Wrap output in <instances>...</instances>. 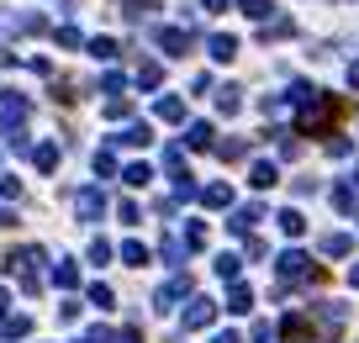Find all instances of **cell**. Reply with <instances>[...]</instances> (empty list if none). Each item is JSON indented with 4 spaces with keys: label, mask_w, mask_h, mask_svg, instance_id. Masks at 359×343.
Instances as JSON below:
<instances>
[{
    "label": "cell",
    "mask_w": 359,
    "mask_h": 343,
    "mask_svg": "<svg viewBox=\"0 0 359 343\" xmlns=\"http://www.w3.org/2000/svg\"><path fill=\"white\" fill-rule=\"evenodd\" d=\"M349 285H359V264H354V270H349Z\"/></svg>",
    "instance_id": "37"
},
{
    "label": "cell",
    "mask_w": 359,
    "mask_h": 343,
    "mask_svg": "<svg viewBox=\"0 0 359 343\" xmlns=\"http://www.w3.org/2000/svg\"><path fill=\"white\" fill-rule=\"evenodd\" d=\"M6 307H11V296H6V291H0V312H6Z\"/></svg>",
    "instance_id": "38"
},
{
    "label": "cell",
    "mask_w": 359,
    "mask_h": 343,
    "mask_svg": "<svg viewBox=\"0 0 359 343\" xmlns=\"http://www.w3.org/2000/svg\"><path fill=\"white\" fill-rule=\"evenodd\" d=\"M159 117H164V122H185V101L164 95V101H159Z\"/></svg>",
    "instance_id": "12"
},
{
    "label": "cell",
    "mask_w": 359,
    "mask_h": 343,
    "mask_svg": "<svg viewBox=\"0 0 359 343\" xmlns=\"http://www.w3.org/2000/svg\"><path fill=\"white\" fill-rule=\"evenodd\" d=\"M206 11H228V0H206Z\"/></svg>",
    "instance_id": "35"
},
{
    "label": "cell",
    "mask_w": 359,
    "mask_h": 343,
    "mask_svg": "<svg viewBox=\"0 0 359 343\" xmlns=\"http://www.w3.org/2000/svg\"><path fill=\"white\" fill-rule=\"evenodd\" d=\"M275 164H254V190H270V185H275Z\"/></svg>",
    "instance_id": "16"
},
{
    "label": "cell",
    "mask_w": 359,
    "mask_h": 343,
    "mask_svg": "<svg viewBox=\"0 0 359 343\" xmlns=\"http://www.w3.org/2000/svg\"><path fill=\"white\" fill-rule=\"evenodd\" d=\"M185 291H191V275H175V280H169L164 291L154 296V307H159V312H169V307H175L180 296H185Z\"/></svg>",
    "instance_id": "4"
},
{
    "label": "cell",
    "mask_w": 359,
    "mask_h": 343,
    "mask_svg": "<svg viewBox=\"0 0 359 343\" xmlns=\"http://www.w3.org/2000/svg\"><path fill=\"white\" fill-rule=\"evenodd\" d=\"M201 201L206 206H233V190L228 185H212V190H201Z\"/></svg>",
    "instance_id": "15"
},
{
    "label": "cell",
    "mask_w": 359,
    "mask_h": 343,
    "mask_svg": "<svg viewBox=\"0 0 359 343\" xmlns=\"http://www.w3.org/2000/svg\"><path fill=\"white\" fill-rule=\"evenodd\" d=\"M127 111H132V101H122V95H117V101H111V106H106V117H111V122H122V117H127Z\"/></svg>",
    "instance_id": "30"
},
{
    "label": "cell",
    "mask_w": 359,
    "mask_h": 343,
    "mask_svg": "<svg viewBox=\"0 0 359 343\" xmlns=\"http://www.w3.org/2000/svg\"><path fill=\"white\" fill-rule=\"evenodd\" d=\"M191 43H196V37L185 32V27H169V32H159V48H164V53H191Z\"/></svg>",
    "instance_id": "5"
},
{
    "label": "cell",
    "mask_w": 359,
    "mask_h": 343,
    "mask_svg": "<svg viewBox=\"0 0 359 343\" xmlns=\"http://www.w3.org/2000/svg\"><path fill=\"white\" fill-rule=\"evenodd\" d=\"M354 243H349V233H328L323 238V254H349Z\"/></svg>",
    "instance_id": "18"
},
{
    "label": "cell",
    "mask_w": 359,
    "mask_h": 343,
    "mask_svg": "<svg viewBox=\"0 0 359 343\" xmlns=\"http://www.w3.org/2000/svg\"><path fill=\"white\" fill-rule=\"evenodd\" d=\"M27 333H32V322H27V317H11V322H6V333H0V338H27Z\"/></svg>",
    "instance_id": "23"
},
{
    "label": "cell",
    "mask_w": 359,
    "mask_h": 343,
    "mask_svg": "<svg viewBox=\"0 0 359 343\" xmlns=\"http://www.w3.org/2000/svg\"><path fill=\"white\" fill-rule=\"evenodd\" d=\"M90 53H96L101 64H111V59H117V43H111V37H96V43H90Z\"/></svg>",
    "instance_id": "20"
},
{
    "label": "cell",
    "mask_w": 359,
    "mask_h": 343,
    "mask_svg": "<svg viewBox=\"0 0 359 343\" xmlns=\"http://www.w3.org/2000/svg\"><path fill=\"white\" fill-rule=\"evenodd\" d=\"M280 280H312V285H317V280H323V270H317L307 254L291 249V254H280Z\"/></svg>",
    "instance_id": "1"
},
{
    "label": "cell",
    "mask_w": 359,
    "mask_h": 343,
    "mask_svg": "<svg viewBox=\"0 0 359 343\" xmlns=\"http://www.w3.org/2000/svg\"><path fill=\"white\" fill-rule=\"evenodd\" d=\"M90 259H96V264L111 259V243H106V238H96V243H90Z\"/></svg>",
    "instance_id": "28"
},
{
    "label": "cell",
    "mask_w": 359,
    "mask_h": 343,
    "mask_svg": "<svg viewBox=\"0 0 359 343\" xmlns=\"http://www.w3.org/2000/svg\"><path fill=\"white\" fill-rule=\"evenodd\" d=\"M122 259H127L132 270H143V264H148V249H143V243H122Z\"/></svg>",
    "instance_id": "14"
},
{
    "label": "cell",
    "mask_w": 359,
    "mask_h": 343,
    "mask_svg": "<svg viewBox=\"0 0 359 343\" xmlns=\"http://www.w3.org/2000/svg\"><path fill=\"white\" fill-rule=\"evenodd\" d=\"M349 85H354V90H359V64H354V69H349Z\"/></svg>",
    "instance_id": "36"
},
{
    "label": "cell",
    "mask_w": 359,
    "mask_h": 343,
    "mask_svg": "<svg viewBox=\"0 0 359 343\" xmlns=\"http://www.w3.org/2000/svg\"><path fill=\"white\" fill-rule=\"evenodd\" d=\"M74 212H80V222H96V217L106 212V196H101L96 185H90V190H80V196H74Z\"/></svg>",
    "instance_id": "2"
},
{
    "label": "cell",
    "mask_w": 359,
    "mask_h": 343,
    "mask_svg": "<svg viewBox=\"0 0 359 343\" xmlns=\"http://www.w3.org/2000/svg\"><path fill=\"white\" fill-rule=\"evenodd\" d=\"M96 175H117V159H111L106 148H101V154H96Z\"/></svg>",
    "instance_id": "29"
},
{
    "label": "cell",
    "mask_w": 359,
    "mask_h": 343,
    "mask_svg": "<svg viewBox=\"0 0 359 343\" xmlns=\"http://www.w3.org/2000/svg\"><path fill=\"white\" fill-rule=\"evenodd\" d=\"M53 280H59L64 291H74V285H80V264H74V259H59V264H53Z\"/></svg>",
    "instance_id": "7"
},
{
    "label": "cell",
    "mask_w": 359,
    "mask_h": 343,
    "mask_svg": "<svg viewBox=\"0 0 359 343\" xmlns=\"http://www.w3.org/2000/svg\"><path fill=\"white\" fill-rule=\"evenodd\" d=\"M90 301H96V307L106 312L111 301H117V291H111V285H101V280H96V285H90Z\"/></svg>",
    "instance_id": "21"
},
{
    "label": "cell",
    "mask_w": 359,
    "mask_h": 343,
    "mask_svg": "<svg viewBox=\"0 0 359 343\" xmlns=\"http://www.w3.org/2000/svg\"><path fill=\"white\" fill-rule=\"evenodd\" d=\"M228 312H238V317H243V312H254V291H249V285H233V296H228Z\"/></svg>",
    "instance_id": "9"
},
{
    "label": "cell",
    "mask_w": 359,
    "mask_h": 343,
    "mask_svg": "<svg viewBox=\"0 0 359 343\" xmlns=\"http://www.w3.org/2000/svg\"><path fill=\"white\" fill-rule=\"evenodd\" d=\"M111 143H122V148H148V143H154V127H148V122H132V127Z\"/></svg>",
    "instance_id": "6"
},
{
    "label": "cell",
    "mask_w": 359,
    "mask_h": 343,
    "mask_svg": "<svg viewBox=\"0 0 359 343\" xmlns=\"http://www.w3.org/2000/svg\"><path fill=\"white\" fill-rule=\"evenodd\" d=\"M217 317V301H206V296H196L191 301V312H185V333H196V328H206V322Z\"/></svg>",
    "instance_id": "3"
},
{
    "label": "cell",
    "mask_w": 359,
    "mask_h": 343,
    "mask_svg": "<svg viewBox=\"0 0 359 343\" xmlns=\"http://www.w3.org/2000/svg\"><path fill=\"white\" fill-rule=\"evenodd\" d=\"M138 85H148V90H154V85H159V64H138Z\"/></svg>",
    "instance_id": "27"
},
{
    "label": "cell",
    "mask_w": 359,
    "mask_h": 343,
    "mask_svg": "<svg viewBox=\"0 0 359 343\" xmlns=\"http://www.w3.org/2000/svg\"><path fill=\"white\" fill-rule=\"evenodd\" d=\"M217 275H222V280H238V254H222V259H217Z\"/></svg>",
    "instance_id": "22"
},
{
    "label": "cell",
    "mask_w": 359,
    "mask_h": 343,
    "mask_svg": "<svg viewBox=\"0 0 359 343\" xmlns=\"http://www.w3.org/2000/svg\"><path fill=\"white\" fill-rule=\"evenodd\" d=\"M254 222H259V206H243V212L233 217V233H249Z\"/></svg>",
    "instance_id": "19"
},
{
    "label": "cell",
    "mask_w": 359,
    "mask_h": 343,
    "mask_svg": "<svg viewBox=\"0 0 359 343\" xmlns=\"http://www.w3.org/2000/svg\"><path fill=\"white\" fill-rule=\"evenodd\" d=\"M212 343H238V333H217V338Z\"/></svg>",
    "instance_id": "34"
},
{
    "label": "cell",
    "mask_w": 359,
    "mask_h": 343,
    "mask_svg": "<svg viewBox=\"0 0 359 343\" xmlns=\"http://www.w3.org/2000/svg\"><path fill=\"white\" fill-rule=\"evenodd\" d=\"M217 154H222V159H243L249 148H243V143H217Z\"/></svg>",
    "instance_id": "32"
},
{
    "label": "cell",
    "mask_w": 359,
    "mask_h": 343,
    "mask_svg": "<svg viewBox=\"0 0 359 343\" xmlns=\"http://www.w3.org/2000/svg\"><path fill=\"white\" fill-rule=\"evenodd\" d=\"M233 53H238V37H228V32H222V37H212V59H217V64H228Z\"/></svg>",
    "instance_id": "10"
},
{
    "label": "cell",
    "mask_w": 359,
    "mask_h": 343,
    "mask_svg": "<svg viewBox=\"0 0 359 343\" xmlns=\"http://www.w3.org/2000/svg\"><path fill=\"white\" fill-rule=\"evenodd\" d=\"M238 95H243V90H233V85H228V90L217 95V106H222V111H228V117H233V111H238Z\"/></svg>",
    "instance_id": "25"
},
{
    "label": "cell",
    "mask_w": 359,
    "mask_h": 343,
    "mask_svg": "<svg viewBox=\"0 0 359 343\" xmlns=\"http://www.w3.org/2000/svg\"><path fill=\"white\" fill-rule=\"evenodd\" d=\"M333 206H338V212H354V190L338 185V190H333Z\"/></svg>",
    "instance_id": "26"
},
{
    "label": "cell",
    "mask_w": 359,
    "mask_h": 343,
    "mask_svg": "<svg viewBox=\"0 0 359 343\" xmlns=\"http://www.w3.org/2000/svg\"><path fill=\"white\" fill-rule=\"evenodd\" d=\"M117 217H122V222H127V227H138V217H143V212H138V206H132V201H122V206H117Z\"/></svg>",
    "instance_id": "31"
},
{
    "label": "cell",
    "mask_w": 359,
    "mask_h": 343,
    "mask_svg": "<svg viewBox=\"0 0 359 343\" xmlns=\"http://www.w3.org/2000/svg\"><path fill=\"white\" fill-rule=\"evenodd\" d=\"M69 343H85V338H69Z\"/></svg>",
    "instance_id": "39"
},
{
    "label": "cell",
    "mask_w": 359,
    "mask_h": 343,
    "mask_svg": "<svg viewBox=\"0 0 359 343\" xmlns=\"http://www.w3.org/2000/svg\"><path fill=\"white\" fill-rule=\"evenodd\" d=\"M32 164L43 169V175H48V169L59 164V148H53V143H43V148H37V154H32Z\"/></svg>",
    "instance_id": "13"
},
{
    "label": "cell",
    "mask_w": 359,
    "mask_h": 343,
    "mask_svg": "<svg viewBox=\"0 0 359 343\" xmlns=\"http://www.w3.org/2000/svg\"><path fill=\"white\" fill-rule=\"evenodd\" d=\"M280 233H286V238H301V233H307V217L286 206V212H280Z\"/></svg>",
    "instance_id": "8"
},
{
    "label": "cell",
    "mask_w": 359,
    "mask_h": 343,
    "mask_svg": "<svg viewBox=\"0 0 359 343\" xmlns=\"http://www.w3.org/2000/svg\"><path fill=\"white\" fill-rule=\"evenodd\" d=\"M122 180H127L132 190H143L148 180H154V169H148V164H127V169H122Z\"/></svg>",
    "instance_id": "11"
},
{
    "label": "cell",
    "mask_w": 359,
    "mask_h": 343,
    "mask_svg": "<svg viewBox=\"0 0 359 343\" xmlns=\"http://www.w3.org/2000/svg\"><path fill=\"white\" fill-rule=\"evenodd\" d=\"M243 16H254V22H264V16H270V0H243Z\"/></svg>",
    "instance_id": "24"
},
{
    "label": "cell",
    "mask_w": 359,
    "mask_h": 343,
    "mask_svg": "<svg viewBox=\"0 0 359 343\" xmlns=\"http://www.w3.org/2000/svg\"><path fill=\"white\" fill-rule=\"evenodd\" d=\"M212 138H217V132L206 127V122H196V127H191V138H185V143H191V148H212Z\"/></svg>",
    "instance_id": "17"
},
{
    "label": "cell",
    "mask_w": 359,
    "mask_h": 343,
    "mask_svg": "<svg viewBox=\"0 0 359 343\" xmlns=\"http://www.w3.org/2000/svg\"><path fill=\"white\" fill-rule=\"evenodd\" d=\"M59 322H80V301H64V307H59Z\"/></svg>",
    "instance_id": "33"
}]
</instances>
